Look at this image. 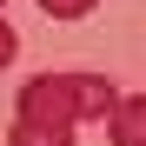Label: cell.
<instances>
[{"label": "cell", "instance_id": "3957f363", "mask_svg": "<svg viewBox=\"0 0 146 146\" xmlns=\"http://www.w3.org/2000/svg\"><path fill=\"white\" fill-rule=\"evenodd\" d=\"M93 7H100V0H40V13H46V20H86Z\"/></svg>", "mask_w": 146, "mask_h": 146}, {"label": "cell", "instance_id": "7a4b0ae2", "mask_svg": "<svg viewBox=\"0 0 146 146\" xmlns=\"http://www.w3.org/2000/svg\"><path fill=\"white\" fill-rule=\"evenodd\" d=\"M113 139L119 146H139V100L133 93H113Z\"/></svg>", "mask_w": 146, "mask_h": 146}, {"label": "cell", "instance_id": "6da1fadb", "mask_svg": "<svg viewBox=\"0 0 146 146\" xmlns=\"http://www.w3.org/2000/svg\"><path fill=\"white\" fill-rule=\"evenodd\" d=\"M113 106V86L93 80V73H40V80L20 86V113L7 146H73L80 119H100Z\"/></svg>", "mask_w": 146, "mask_h": 146}, {"label": "cell", "instance_id": "277c9868", "mask_svg": "<svg viewBox=\"0 0 146 146\" xmlns=\"http://www.w3.org/2000/svg\"><path fill=\"white\" fill-rule=\"evenodd\" d=\"M13 53H20V33L7 27V20H0V66H13Z\"/></svg>", "mask_w": 146, "mask_h": 146}]
</instances>
